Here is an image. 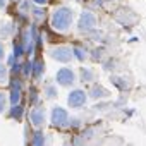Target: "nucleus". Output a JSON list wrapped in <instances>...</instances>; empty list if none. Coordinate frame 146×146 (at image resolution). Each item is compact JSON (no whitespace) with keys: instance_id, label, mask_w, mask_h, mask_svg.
<instances>
[{"instance_id":"obj_5","label":"nucleus","mask_w":146,"mask_h":146,"mask_svg":"<svg viewBox=\"0 0 146 146\" xmlns=\"http://www.w3.org/2000/svg\"><path fill=\"white\" fill-rule=\"evenodd\" d=\"M69 120V113L65 112V108L62 107H53L52 110V124L55 127H64Z\"/></svg>"},{"instance_id":"obj_1","label":"nucleus","mask_w":146,"mask_h":146,"mask_svg":"<svg viewBox=\"0 0 146 146\" xmlns=\"http://www.w3.org/2000/svg\"><path fill=\"white\" fill-rule=\"evenodd\" d=\"M72 21H74V11H72L70 7H65V5L55 9L52 12V19H50L52 28L55 31H60V33H65L70 28Z\"/></svg>"},{"instance_id":"obj_6","label":"nucleus","mask_w":146,"mask_h":146,"mask_svg":"<svg viewBox=\"0 0 146 146\" xmlns=\"http://www.w3.org/2000/svg\"><path fill=\"white\" fill-rule=\"evenodd\" d=\"M78 26H79L81 31H91V29H95V26H96V17H95V14H91V12H83L81 17H79Z\"/></svg>"},{"instance_id":"obj_18","label":"nucleus","mask_w":146,"mask_h":146,"mask_svg":"<svg viewBox=\"0 0 146 146\" xmlns=\"http://www.w3.org/2000/svg\"><path fill=\"white\" fill-rule=\"evenodd\" d=\"M33 16L36 17V21H41V19H45V12H43L41 9H35V11H33Z\"/></svg>"},{"instance_id":"obj_10","label":"nucleus","mask_w":146,"mask_h":146,"mask_svg":"<svg viewBox=\"0 0 146 146\" xmlns=\"http://www.w3.org/2000/svg\"><path fill=\"white\" fill-rule=\"evenodd\" d=\"M93 79H95V72L88 67H83L81 69V81L83 83H91Z\"/></svg>"},{"instance_id":"obj_14","label":"nucleus","mask_w":146,"mask_h":146,"mask_svg":"<svg viewBox=\"0 0 146 146\" xmlns=\"http://www.w3.org/2000/svg\"><path fill=\"white\" fill-rule=\"evenodd\" d=\"M7 79H9V70L4 64H0V83L4 84V83H7Z\"/></svg>"},{"instance_id":"obj_17","label":"nucleus","mask_w":146,"mask_h":146,"mask_svg":"<svg viewBox=\"0 0 146 146\" xmlns=\"http://www.w3.org/2000/svg\"><path fill=\"white\" fill-rule=\"evenodd\" d=\"M5 107H7V96L4 93H0V113L5 110Z\"/></svg>"},{"instance_id":"obj_16","label":"nucleus","mask_w":146,"mask_h":146,"mask_svg":"<svg viewBox=\"0 0 146 146\" xmlns=\"http://www.w3.org/2000/svg\"><path fill=\"white\" fill-rule=\"evenodd\" d=\"M31 144H45V134L38 131L35 134V137H31Z\"/></svg>"},{"instance_id":"obj_15","label":"nucleus","mask_w":146,"mask_h":146,"mask_svg":"<svg viewBox=\"0 0 146 146\" xmlns=\"http://www.w3.org/2000/svg\"><path fill=\"white\" fill-rule=\"evenodd\" d=\"M72 50H74V57H76L78 60H84V58L88 57L86 50H83V48H79V46H74V48H72Z\"/></svg>"},{"instance_id":"obj_13","label":"nucleus","mask_w":146,"mask_h":146,"mask_svg":"<svg viewBox=\"0 0 146 146\" xmlns=\"http://www.w3.org/2000/svg\"><path fill=\"white\" fill-rule=\"evenodd\" d=\"M55 96H57V90H55V86H53V84H46V86H45V98L53 100Z\"/></svg>"},{"instance_id":"obj_3","label":"nucleus","mask_w":146,"mask_h":146,"mask_svg":"<svg viewBox=\"0 0 146 146\" xmlns=\"http://www.w3.org/2000/svg\"><path fill=\"white\" fill-rule=\"evenodd\" d=\"M55 79H57V84H60V86H72L76 83V72L70 67H62V69H58Z\"/></svg>"},{"instance_id":"obj_4","label":"nucleus","mask_w":146,"mask_h":146,"mask_svg":"<svg viewBox=\"0 0 146 146\" xmlns=\"http://www.w3.org/2000/svg\"><path fill=\"white\" fill-rule=\"evenodd\" d=\"M86 93L83 91V90H72L70 93H69V98H67V103H69V107H72V108H81V107H84V103H86Z\"/></svg>"},{"instance_id":"obj_21","label":"nucleus","mask_w":146,"mask_h":146,"mask_svg":"<svg viewBox=\"0 0 146 146\" xmlns=\"http://www.w3.org/2000/svg\"><path fill=\"white\" fill-rule=\"evenodd\" d=\"M4 5H5V0H0V9H2Z\"/></svg>"},{"instance_id":"obj_22","label":"nucleus","mask_w":146,"mask_h":146,"mask_svg":"<svg viewBox=\"0 0 146 146\" xmlns=\"http://www.w3.org/2000/svg\"><path fill=\"white\" fill-rule=\"evenodd\" d=\"M12 2H17V0H12Z\"/></svg>"},{"instance_id":"obj_19","label":"nucleus","mask_w":146,"mask_h":146,"mask_svg":"<svg viewBox=\"0 0 146 146\" xmlns=\"http://www.w3.org/2000/svg\"><path fill=\"white\" fill-rule=\"evenodd\" d=\"M4 57H5V46H4L2 40H0V60H4Z\"/></svg>"},{"instance_id":"obj_2","label":"nucleus","mask_w":146,"mask_h":146,"mask_svg":"<svg viewBox=\"0 0 146 146\" xmlns=\"http://www.w3.org/2000/svg\"><path fill=\"white\" fill-rule=\"evenodd\" d=\"M50 57L53 60H58L62 64H67V62H70L72 58H74V50L69 48V46H64V45L62 46H53L50 50Z\"/></svg>"},{"instance_id":"obj_11","label":"nucleus","mask_w":146,"mask_h":146,"mask_svg":"<svg viewBox=\"0 0 146 146\" xmlns=\"http://www.w3.org/2000/svg\"><path fill=\"white\" fill-rule=\"evenodd\" d=\"M43 62H41V58H35L33 60V76L35 78H40L41 76V72H43Z\"/></svg>"},{"instance_id":"obj_7","label":"nucleus","mask_w":146,"mask_h":146,"mask_svg":"<svg viewBox=\"0 0 146 146\" xmlns=\"http://www.w3.org/2000/svg\"><path fill=\"white\" fill-rule=\"evenodd\" d=\"M29 120L35 127H41L45 124V108H41V107L33 108L31 113H29Z\"/></svg>"},{"instance_id":"obj_8","label":"nucleus","mask_w":146,"mask_h":146,"mask_svg":"<svg viewBox=\"0 0 146 146\" xmlns=\"http://www.w3.org/2000/svg\"><path fill=\"white\" fill-rule=\"evenodd\" d=\"M91 98H95V100H98V98H107L110 93L103 88V86H100V84H95L91 90H90V93H88Z\"/></svg>"},{"instance_id":"obj_20","label":"nucleus","mask_w":146,"mask_h":146,"mask_svg":"<svg viewBox=\"0 0 146 146\" xmlns=\"http://www.w3.org/2000/svg\"><path fill=\"white\" fill-rule=\"evenodd\" d=\"M33 2H35V4H38V5H43V4H46V2H48V0H33Z\"/></svg>"},{"instance_id":"obj_9","label":"nucleus","mask_w":146,"mask_h":146,"mask_svg":"<svg viewBox=\"0 0 146 146\" xmlns=\"http://www.w3.org/2000/svg\"><path fill=\"white\" fill-rule=\"evenodd\" d=\"M21 93H23L21 84H19V83H12V91H11V103H12V105H17V103H19Z\"/></svg>"},{"instance_id":"obj_12","label":"nucleus","mask_w":146,"mask_h":146,"mask_svg":"<svg viewBox=\"0 0 146 146\" xmlns=\"http://www.w3.org/2000/svg\"><path fill=\"white\" fill-rule=\"evenodd\" d=\"M12 119H17V120H21L23 119V115H24V108L23 107H19V105H12V108H11V113H9Z\"/></svg>"}]
</instances>
